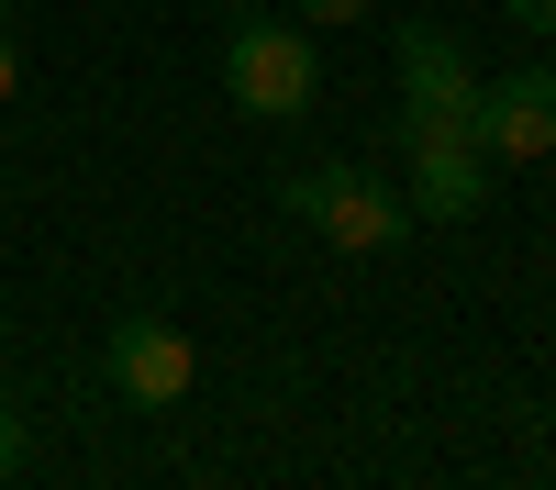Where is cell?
Returning a JSON list of instances; mask_svg holds the SVG:
<instances>
[{
    "label": "cell",
    "instance_id": "1",
    "mask_svg": "<svg viewBox=\"0 0 556 490\" xmlns=\"http://www.w3.org/2000/svg\"><path fill=\"white\" fill-rule=\"evenodd\" d=\"M278 201H290L334 256H390V246L412 235V190L367 178L356 156H312V167H290V178H278Z\"/></svg>",
    "mask_w": 556,
    "mask_h": 490
},
{
    "label": "cell",
    "instance_id": "7",
    "mask_svg": "<svg viewBox=\"0 0 556 490\" xmlns=\"http://www.w3.org/2000/svg\"><path fill=\"white\" fill-rule=\"evenodd\" d=\"M278 12H290V23H312V34H323V23H356L367 0H278Z\"/></svg>",
    "mask_w": 556,
    "mask_h": 490
},
{
    "label": "cell",
    "instance_id": "8",
    "mask_svg": "<svg viewBox=\"0 0 556 490\" xmlns=\"http://www.w3.org/2000/svg\"><path fill=\"white\" fill-rule=\"evenodd\" d=\"M23 468V413H12V390H0V479Z\"/></svg>",
    "mask_w": 556,
    "mask_h": 490
},
{
    "label": "cell",
    "instance_id": "2",
    "mask_svg": "<svg viewBox=\"0 0 556 490\" xmlns=\"http://www.w3.org/2000/svg\"><path fill=\"white\" fill-rule=\"evenodd\" d=\"M223 89H235V112H256V123H301V112L323 101L312 23H290V12H235V23H223Z\"/></svg>",
    "mask_w": 556,
    "mask_h": 490
},
{
    "label": "cell",
    "instance_id": "3",
    "mask_svg": "<svg viewBox=\"0 0 556 490\" xmlns=\"http://www.w3.org/2000/svg\"><path fill=\"white\" fill-rule=\"evenodd\" d=\"M101 379L134 401V413H178L190 401V379H201V345L167 324V312H123V324L101 335Z\"/></svg>",
    "mask_w": 556,
    "mask_h": 490
},
{
    "label": "cell",
    "instance_id": "11",
    "mask_svg": "<svg viewBox=\"0 0 556 490\" xmlns=\"http://www.w3.org/2000/svg\"><path fill=\"white\" fill-rule=\"evenodd\" d=\"M0 23H12V0H0Z\"/></svg>",
    "mask_w": 556,
    "mask_h": 490
},
{
    "label": "cell",
    "instance_id": "9",
    "mask_svg": "<svg viewBox=\"0 0 556 490\" xmlns=\"http://www.w3.org/2000/svg\"><path fill=\"white\" fill-rule=\"evenodd\" d=\"M501 12H513L523 34H556V0H501Z\"/></svg>",
    "mask_w": 556,
    "mask_h": 490
},
{
    "label": "cell",
    "instance_id": "6",
    "mask_svg": "<svg viewBox=\"0 0 556 490\" xmlns=\"http://www.w3.org/2000/svg\"><path fill=\"white\" fill-rule=\"evenodd\" d=\"M401 101L424 112H479V67L445 23H401Z\"/></svg>",
    "mask_w": 556,
    "mask_h": 490
},
{
    "label": "cell",
    "instance_id": "10",
    "mask_svg": "<svg viewBox=\"0 0 556 490\" xmlns=\"http://www.w3.org/2000/svg\"><path fill=\"white\" fill-rule=\"evenodd\" d=\"M23 89V56H12V23H0V101H12Z\"/></svg>",
    "mask_w": 556,
    "mask_h": 490
},
{
    "label": "cell",
    "instance_id": "5",
    "mask_svg": "<svg viewBox=\"0 0 556 490\" xmlns=\"http://www.w3.org/2000/svg\"><path fill=\"white\" fill-rule=\"evenodd\" d=\"M412 212H424V223H479L490 212V156L468 146V134L412 146Z\"/></svg>",
    "mask_w": 556,
    "mask_h": 490
},
{
    "label": "cell",
    "instance_id": "4",
    "mask_svg": "<svg viewBox=\"0 0 556 490\" xmlns=\"http://www.w3.org/2000/svg\"><path fill=\"white\" fill-rule=\"evenodd\" d=\"M479 156L490 167H545L556 156V67H513V78H479Z\"/></svg>",
    "mask_w": 556,
    "mask_h": 490
}]
</instances>
